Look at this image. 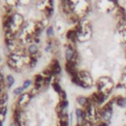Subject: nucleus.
<instances>
[{
  "label": "nucleus",
  "instance_id": "obj_1",
  "mask_svg": "<svg viewBox=\"0 0 126 126\" xmlns=\"http://www.w3.org/2000/svg\"><path fill=\"white\" fill-rule=\"evenodd\" d=\"M72 79L74 83H76L78 86L83 88H89L93 85V79L87 71L77 72L74 76H72Z\"/></svg>",
  "mask_w": 126,
  "mask_h": 126
},
{
  "label": "nucleus",
  "instance_id": "obj_2",
  "mask_svg": "<svg viewBox=\"0 0 126 126\" xmlns=\"http://www.w3.org/2000/svg\"><path fill=\"white\" fill-rule=\"evenodd\" d=\"M113 82L110 78L108 77H101L97 80V83H96V87H97V92L104 94V95H107L113 89Z\"/></svg>",
  "mask_w": 126,
  "mask_h": 126
},
{
  "label": "nucleus",
  "instance_id": "obj_3",
  "mask_svg": "<svg viewBox=\"0 0 126 126\" xmlns=\"http://www.w3.org/2000/svg\"><path fill=\"white\" fill-rule=\"evenodd\" d=\"M26 60H27V57H26L25 54H22V53H19V52H15L14 54H12L9 57L8 63L12 68L20 69V68L23 67V65H25Z\"/></svg>",
  "mask_w": 126,
  "mask_h": 126
},
{
  "label": "nucleus",
  "instance_id": "obj_4",
  "mask_svg": "<svg viewBox=\"0 0 126 126\" xmlns=\"http://www.w3.org/2000/svg\"><path fill=\"white\" fill-rule=\"evenodd\" d=\"M112 102H108L103 106V108L100 110V118L103 120L104 123L110 120L112 116Z\"/></svg>",
  "mask_w": 126,
  "mask_h": 126
},
{
  "label": "nucleus",
  "instance_id": "obj_5",
  "mask_svg": "<svg viewBox=\"0 0 126 126\" xmlns=\"http://www.w3.org/2000/svg\"><path fill=\"white\" fill-rule=\"evenodd\" d=\"M31 99V95L29 94H21L19 100H18V105L19 106H24L26 105Z\"/></svg>",
  "mask_w": 126,
  "mask_h": 126
},
{
  "label": "nucleus",
  "instance_id": "obj_6",
  "mask_svg": "<svg viewBox=\"0 0 126 126\" xmlns=\"http://www.w3.org/2000/svg\"><path fill=\"white\" fill-rule=\"evenodd\" d=\"M116 104L120 107H126V96H118L116 98Z\"/></svg>",
  "mask_w": 126,
  "mask_h": 126
},
{
  "label": "nucleus",
  "instance_id": "obj_7",
  "mask_svg": "<svg viewBox=\"0 0 126 126\" xmlns=\"http://www.w3.org/2000/svg\"><path fill=\"white\" fill-rule=\"evenodd\" d=\"M77 101H78V103H79L80 105H83V106H87V105L89 104V99H88L87 97H85V96H80V97H78V98H77Z\"/></svg>",
  "mask_w": 126,
  "mask_h": 126
},
{
  "label": "nucleus",
  "instance_id": "obj_8",
  "mask_svg": "<svg viewBox=\"0 0 126 126\" xmlns=\"http://www.w3.org/2000/svg\"><path fill=\"white\" fill-rule=\"evenodd\" d=\"M7 101V94H2L1 95V97H0V107L1 106H5L4 104H5V102Z\"/></svg>",
  "mask_w": 126,
  "mask_h": 126
},
{
  "label": "nucleus",
  "instance_id": "obj_9",
  "mask_svg": "<svg viewBox=\"0 0 126 126\" xmlns=\"http://www.w3.org/2000/svg\"><path fill=\"white\" fill-rule=\"evenodd\" d=\"M7 80H8V82H9V83H8V86H9V87H11V85H12V84H13V82H14L13 77H12L11 75H9V76L7 77Z\"/></svg>",
  "mask_w": 126,
  "mask_h": 126
},
{
  "label": "nucleus",
  "instance_id": "obj_10",
  "mask_svg": "<svg viewBox=\"0 0 126 126\" xmlns=\"http://www.w3.org/2000/svg\"><path fill=\"white\" fill-rule=\"evenodd\" d=\"M30 51H31L32 54H34V53L37 51V49H36V47H35L34 45H32V46L30 47Z\"/></svg>",
  "mask_w": 126,
  "mask_h": 126
},
{
  "label": "nucleus",
  "instance_id": "obj_11",
  "mask_svg": "<svg viewBox=\"0 0 126 126\" xmlns=\"http://www.w3.org/2000/svg\"><path fill=\"white\" fill-rule=\"evenodd\" d=\"M53 87H54V90H56L57 92H61V89H60V86L58 85V83L55 82V83L53 84Z\"/></svg>",
  "mask_w": 126,
  "mask_h": 126
},
{
  "label": "nucleus",
  "instance_id": "obj_12",
  "mask_svg": "<svg viewBox=\"0 0 126 126\" xmlns=\"http://www.w3.org/2000/svg\"><path fill=\"white\" fill-rule=\"evenodd\" d=\"M23 90H24V88H23V87H22V88H18V89H16V90L14 91V94H19Z\"/></svg>",
  "mask_w": 126,
  "mask_h": 126
},
{
  "label": "nucleus",
  "instance_id": "obj_13",
  "mask_svg": "<svg viewBox=\"0 0 126 126\" xmlns=\"http://www.w3.org/2000/svg\"><path fill=\"white\" fill-rule=\"evenodd\" d=\"M30 83H31L30 81H26V82L24 83V86H23V88H24V89H26V88H27V87L30 85Z\"/></svg>",
  "mask_w": 126,
  "mask_h": 126
},
{
  "label": "nucleus",
  "instance_id": "obj_14",
  "mask_svg": "<svg viewBox=\"0 0 126 126\" xmlns=\"http://www.w3.org/2000/svg\"><path fill=\"white\" fill-rule=\"evenodd\" d=\"M125 115H126V112H125Z\"/></svg>",
  "mask_w": 126,
  "mask_h": 126
}]
</instances>
